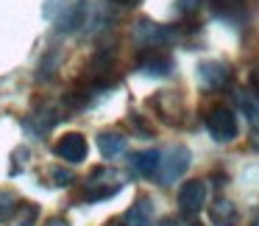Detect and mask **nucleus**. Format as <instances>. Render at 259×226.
Masks as SVG:
<instances>
[{
    "instance_id": "obj_1",
    "label": "nucleus",
    "mask_w": 259,
    "mask_h": 226,
    "mask_svg": "<svg viewBox=\"0 0 259 226\" xmlns=\"http://www.w3.org/2000/svg\"><path fill=\"white\" fill-rule=\"evenodd\" d=\"M190 168V151L184 145H173L162 154V165H159V184H173L184 170Z\"/></svg>"
},
{
    "instance_id": "obj_2",
    "label": "nucleus",
    "mask_w": 259,
    "mask_h": 226,
    "mask_svg": "<svg viewBox=\"0 0 259 226\" xmlns=\"http://www.w3.org/2000/svg\"><path fill=\"white\" fill-rule=\"evenodd\" d=\"M206 129L218 142H231L237 137V115L229 106H214L206 115Z\"/></svg>"
},
{
    "instance_id": "obj_3",
    "label": "nucleus",
    "mask_w": 259,
    "mask_h": 226,
    "mask_svg": "<svg viewBox=\"0 0 259 226\" xmlns=\"http://www.w3.org/2000/svg\"><path fill=\"white\" fill-rule=\"evenodd\" d=\"M206 196H209L206 181H201V179L187 181V184L179 190V209L187 215V218H192V215H198V212L203 209V204H206Z\"/></svg>"
},
{
    "instance_id": "obj_4",
    "label": "nucleus",
    "mask_w": 259,
    "mask_h": 226,
    "mask_svg": "<svg viewBox=\"0 0 259 226\" xmlns=\"http://www.w3.org/2000/svg\"><path fill=\"white\" fill-rule=\"evenodd\" d=\"M53 151H56V157L64 159V162L78 165V162L87 159V140H84V134H78V131H70V134H64L62 140L53 145Z\"/></svg>"
},
{
    "instance_id": "obj_5",
    "label": "nucleus",
    "mask_w": 259,
    "mask_h": 226,
    "mask_svg": "<svg viewBox=\"0 0 259 226\" xmlns=\"http://www.w3.org/2000/svg\"><path fill=\"white\" fill-rule=\"evenodd\" d=\"M140 70L145 76H170V70H173V56L164 51H159V48H148V51L140 53Z\"/></svg>"
},
{
    "instance_id": "obj_6",
    "label": "nucleus",
    "mask_w": 259,
    "mask_h": 226,
    "mask_svg": "<svg viewBox=\"0 0 259 226\" xmlns=\"http://www.w3.org/2000/svg\"><path fill=\"white\" fill-rule=\"evenodd\" d=\"M137 40L145 48H162L170 40H176V31L167 25H153V23H140L137 25Z\"/></svg>"
},
{
    "instance_id": "obj_7",
    "label": "nucleus",
    "mask_w": 259,
    "mask_h": 226,
    "mask_svg": "<svg viewBox=\"0 0 259 226\" xmlns=\"http://www.w3.org/2000/svg\"><path fill=\"white\" fill-rule=\"evenodd\" d=\"M198 79H201L203 87L218 90V87H223L226 81L231 79V70H229V64H223V62H203L201 67H198Z\"/></svg>"
},
{
    "instance_id": "obj_8",
    "label": "nucleus",
    "mask_w": 259,
    "mask_h": 226,
    "mask_svg": "<svg viewBox=\"0 0 259 226\" xmlns=\"http://www.w3.org/2000/svg\"><path fill=\"white\" fill-rule=\"evenodd\" d=\"M131 170L137 176H156L159 173V165H162V154L156 148H148V151H137L131 157Z\"/></svg>"
},
{
    "instance_id": "obj_9",
    "label": "nucleus",
    "mask_w": 259,
    "mask_h": 226,
    "mask_svg": "<svg viewBox=\"0 0 259 226\" xmlns=\"http://www.w3.org/2000/svg\"><path fill=\"white\" fill-rule=\"evenodd\" d=\"M123 226H153V204L148 198H137L123 215Z\"/></svg>"
},
{
    "instance_id": "obj_10",
    "label": "nucleus",
    "mask_w": 259,
    "mask_h": 226,
    "mask_svg": "<svg viewBox=\"0 0 259 226\" xmlns=\"http://www.w3.org/2000/svg\"><path fill=\"white\" fill-rule=\"evenodd\" d=\"M209 218H212L214 226H237L240 215H237L234 204L226 201V198H220V201H214L212 207H209Z\"/></svg>"
},
{
    "instance_id": "obj_11",
    "label": "nucleus",
    "mask_w": 259,
    "mask_h": 226,
    "mask_svg": "<svg viewBox=\"0 0 259 226\" xmlns=\"http://www.w3.org/2000/svg\"><path fill=\"white\" fill-rule=\"evenodd\" d=\"M98 151L103 154V159H114L125 151V137L123 134H112V131H103L98 134Z\"/></svg>"
},
{
    "instance_id": "obj_12",
    "label": "nucleus",
    "mask_w": 259,
    "mask_h": 226,
    "mask_svg": "<svg viewBox=\"0 0 259 226\" xmlns=\"http://www.w3.org/2000/svg\"><path fill=\"white\" fill-rule=\"evenodd\" d=\"M234 101H237V106L245 112V118H248V123L253 126V129H259V98L253 95V92H245V90H240L234 95Z\"/></svg>"
},
{
    "instance_id": "obj_13",
    "label": "nucleus",
    "mask_w": 259,
    "mask_h": 226,
    "mask_svg": "<svg viewBox=\"0 0 259 226\" xmlns=\"http://www.w3.org/2000/svg\"><path fill=\"white\" fill-rule=\"evenodd\" d=\"M14 209H17V196L12 190H0V223L12 218Z\"/></svg>"
},
{
    "instance_id": "obj_14",
    "label": "nucleus",
    "mask_w": 259,
    "mask_h": 226,
    "mask_svg": "<svg viewBox=\"0 0 259 226\" xmlns=\"http://www.w3.org/2000/svg\"><path fill=\"white\" fill-rule=\"evenodd\" d=\"M36 215H39V209H36V204H31V201H23V207H20V215H17V226H34Z\"/></svg>"
},
{
    "instance_id": "obj_15",
    "label": "nucleus",
    "mask_w": 259,
    "mask_h": 226,
    "mask_svg": "<svg viewBox=\"0 0 259 226\" xmlns=\"http://www.w3.org/2000/svg\"><path fill=\"white\" fill-rule=\"evenodd\" d=\"M198 9H201V0H179L176 12H179V14H195Z\"/></svg>"
},
{
    "instance_id": "obj_16",
    "label": "nucleus",
    "mask_w": 259,
    "mask_h": 226,
    "mask_svg": "<svg viewBox=\"0 0 259 226\" xmlns=\"http://www.w3.org/2000/svg\"><path fill=\"white\" fill-rule=\"evenodd\" d=\"M162 226H198V223H192V220H184V218H164Z\"/></svg>"
},
{
    "instance_id": "obj_17",
    "label": "nucleus",
    "mask_w": 259,
    "mask_h": 226,
    "mask_svg": "<svg viewBox=\"0 0 259 226\" xmlns=\"http://www.w3.org/2000/svg\"><path fill=\"white\" fill-rule=\"evenodd\" d=\"M53 179H59L56 184H70V181H73V173H67V170H53Z\"/></svg>"
},
{
    "instance_id": "obj_18",
    "label": "nucleus",
    "mask_w": 259,
    "mask_h": 226,
    "mask_svg": "<svg viewBox=\"0 0 259 226\" xmlns=\"http://www.w3.org/2000/svg\"><path fill=\"white\" fill-rule=\"evenodd\" d=\"M109 3H117V6H134L137 0H109Z\"/></svg>"
},
{
    "instance_id": "obj_19",
    "label": "nucleus",
    "mask_w": 259,
    "mask_h": 226,
    "mask_svg": "<svg viewBox=\"0 0 259 226\" xmlns=\"http://www.w3.org/2000/svg\"><path fill=\"white\" fill-rule=\"evenodd\" d=\"M251 226H259V215H256V218H253V223Z\"/></svg>"
}]
</instances>
